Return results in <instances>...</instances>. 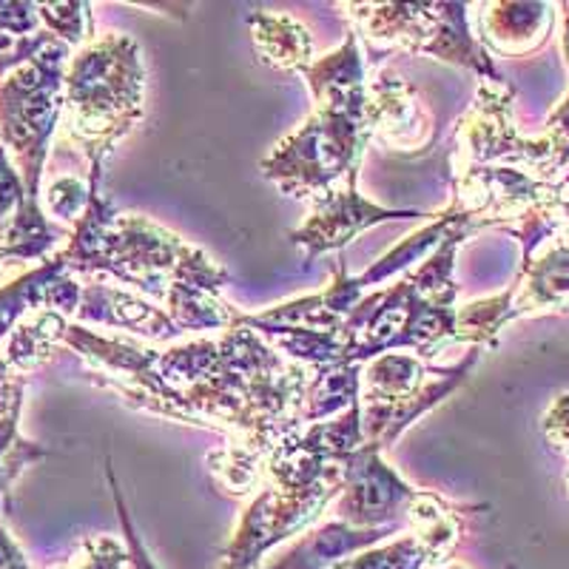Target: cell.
Here are the masks:
<instances>
[{"instance_id": "obj_1", "label": "cell", "mask_w": 569, "mask_h": 569, "mask_svg": "<svg viewBox=\"0 0 569 569\" xmlns=\"http://www.w3.org/2000/svg\"><path fill=\"white\" fill-rule=\"evenodd\" d=\"M547 433L558 447L569 450V396H561L552 413L547 416Z\"/></svg>"}, {"instance_id": "obj_3", "label": "cell", "mask_w": 569, "mask_h": 569, "mask_svg": "<svg viewBox=\"0 0 569 569\" xmlns=\"http://www.w3.org/2000/svg\"><path fill=\"white\" fill-rule=\"evenodd\" d=\"M567 485H569V479H567Z\"/></svg>"}, {"instance_id": "obj_2", "label": "cell", "mask_w": 569, "mask_h": 569, "mask_svg": "<svg viewBox=\"0 0 569 569\" xmlns=\"http://www.w3.org/2000/svg\"><path fill=\"white\" fill-rule=\"evenodd\" d=\"M567 60H569V18H567Z\"/></svg>"}]
</instances>
